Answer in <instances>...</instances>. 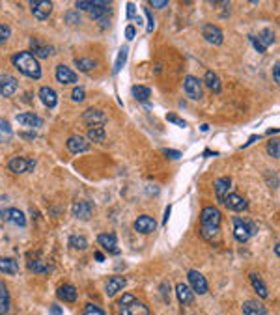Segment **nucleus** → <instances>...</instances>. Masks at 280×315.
Segmentation results:
<instances>
[{"label": "nucleus", "instance_id": "obj_57", "mask_svg": "<svg viewBox=\"0 0 280 315\" xmlns=\"http://www.w3.org/2000/svg\"><path fill=\"white\" fill-rule=\"evenodd\" d=\"M258 138H260V136H256V134H254V136H250V140H248V142H245V144H243V147H248V145L252 144V142H254V140H258Z\"/></svg>", "mask_w": 280, "mask_h": 315}, {"label": "nucleus", "instance_id": "obj_8", "mask_svg": "<svg viewBox=\"0 0 280 315\" xmlns=\"http://www.w3.org/2000/svg\"><path fill=\"white\" fill-rule=\"evenodd\" d=\"M187 278H189V287L193 289V293H198V295H206L207 293V280L198 272L195 268H191L187 272Z\"/></svg>", "mask_w": 280, "mask_h": 315}, {"label": "nucleus", "instance_id": "obj_5", "mask_svg": "<svg viewBox=\"0 0 280 315\" xmlns=\"http://www.w3.org/2000/svg\"><path fill=\"white\" fill-rule=\"evenodd\" d=\"M256 224L248 218H233V237L239 242H247L252 235H256Z\"/></svg>", "mask_w": 280, "mask_h": 315}, {"label": "nucleus", "instance_id": "obj_45", "mask_svg": "<svg viewBox=\"0 0 280 315\" xmlns=\"http://www.w3.org/2000/svg\"><path fill=\"white\" fill-rule=\"evenodd\" d=\"M248 41L254 45V48L258 50V52H265V50H267V48H265L262 43H260V41H258V37H256V36H248Z\"/></svg>", "mask_w": 280, "mask_h": 315}, {"label": "nucleus", "instance_id": "obj_16", "mask_svg": "<svg viewBox=\"0 0 280 315\" xmlns=\"http://www.w3.org/2000/svg\"><path fill=\"white\" fill-rule=\"evenodd\" d=\"M127 285V280L123 278V276H110L107 282H105V293H107V297H114L116 293H120Z\"/></svg>", "mask_w": 280, "mask_h": 315}, {"label": "nucleus", "instance_id": "obj_7", "mask_svg": "<svg viewBox=\"0 0 280 315\" xmlns=\"http://www.w3.org/2000/svg\"><path fill=\"white\" fill-rule=\"evenodd\" d=\"M30 12L37 21H45L52 13V2L50 0H30Z\"/></svg>", "mask_w": 280, "mask_h": 315}, {"label": "nucleus", "instance_id": "obj_34", "mask_svg": "<svg viewBox=\"0 0 280 315\" xmlns=\"http://www.w3.org/2000/svg\"><path fill=\"white\" fill-rule=\"evenodd\" d=\"M133 97L136 101H140V103H148V99L151 95V92H149V88L148 86H133Z\"/></svg>", "mask_w": 280, "mask_h": 315}, {"label": "nucleus", "instance_id": "obj_23", "mask_svg": "<svg viewBox=\"0 0 280 315\" xmlns=\"http://www.w3.org/2000/svg\"><path fill=\"white\" fill-rule=\"evenodd\" d=\"M8 170L13 173H25V172H28V158L12 157L8 160Z\"/></svg>", "mask_w": 280, "mask_h": 315}, {"label": "nucleus", "instance_id": "obj_50", "mask_svg": "<svg viewBox=\"0 0 280 315\" xmlns=\"http://www.w3.org/2000/svg\"><path fill=\"white\" fill-rule=\"evenodd\" d=\"M77 17H79V15H77L75 12H67V15H66V21H67V23H71V24H79V23H81V19H77Z\"/></svg>", "mask_w": 280, "mask_h": 315}, {"label": "nucleus", "instance_id": "obj_10", "mask_svg": "<svg viewBox=\"0 0 280 315\" xmlns=\"http://www.w3.org/2000/svg\"><path fill=\"white\" fill-rule=\"evenodd\" d=\"M202 36L206 39L207 43H211V45H222V41H224V36H222V30H220L219 26H215V24L207 23L202 26Z\"/></svg>", "mask_w": 280, "mask_h": 315}, {"label": "nucleus", "instance_id": "obj_37", "mask_svg": "<svg viewBox=\"0 0 280 315\" xmlns=\"http://www.w3.org/2000/svg\"><path fill=\"white\" fill-rule=\"evenodd\" d=\"M265 151H267L269 157L280 158V138H271L265 145Z\"/></svg>", "mask_w": 280, "mask_h": 315}, {"label": "nucleus", "instance_id": "obj_9", "mask_svg": "<svg viewBox=\"0 0 280 315\" xmlns=\"http://www.w3.org/2000/svg\"><path fill=\"white\" fill-rule=\"evenodd\" d=\"M82 121L88 127H103L109 120H107V114L101 112L99 109H88L82 114Z\"/></svg>", "mask_w": 280, "mask_h": 315}, {"label": "nucleus", "instance_id": "obj_52", "mask_svg": "<svg viewBox=\"0 0 280 315\" xmlns=\"http://www.w3.org/2000/svg\"><path fill=\"white\" fill-rule=\"evenodd\" d=\"M134 12H136L134 4L133 2H129V4H127V19H134Z\"/></svg>", "mask_w": 280, "mask_h": 315}, {"label": "nucleus", "instance_id": "obj_26", "mask_svg": "<svg viewBox=\"0 0 280 315\" xmlns=\"http://www.w3.org/2000/svg\"><path fill=\"white\" fill-rule=\"evenodd\" d=\"M17 121L21 123V125H26V127H39L41 125V120H39V116H36L34 112H23V114H17Z\"/></svg>", "mask_w": 280, "mask_h": 315}, {"label": "nucleus", "instance_id": "obj_24", "mask_svg": "<svg viewBox=\"0 0 280 315\" xmlns=\"http://www.w3.org/2000/svg\"><path fill=\"white\" fill-rule=\"evenodd\" d=\"M176 295H178V300L181 304H191L195 300V293H193V289L189 285H185V284H178L176 285Z\"/></svg>", "mask_w": 280, "mask_h": 315}, {"label": "nucleus", "instance_id": "obj_53", "mask_svg": "<svg viewBox=\"0 0 280 315\" xmlns=\"http://www.w3.org/2000/svg\"><path fill=\"white\" fill-rule=\"evenodd\" d=\"M50 315H62V308L58 304H52L50 306Z\"/></svg>", "mask_w": 280, "mask_h": 315}, {"label": "nucleus", "instance_id": "obj_54", "mask_svg": "<svg viewBox=\"0 0 280 315\" xmlns=\"http://www.w3.org/2000/svg\"><path fill=\"white\" fill-rule=\"evenodd\" d=\"M170 211H172V207L168 205V207H166V211H165V218H163V224H166V222H168V217H170Z\"/></svg>", "mask_w": 280, "mask_h": 315}, {"label": "nucleus", "instance_id": "obj_1", "mask_svg": "<svg viewBox=\"0 0 280 315\" xmlns=\"http://www.w3.org/2000/svg\"><path fill=\"white\" fill-rule=\"evenodd\" d=\"M220 220L222 215L217 207L207 205L202 209V215H200V235L209 242H215L219 239V231H220Z\"/></svg>", "mask_w": 280, "mask_h": 315}, {"label": "nucleus", "instance_id": "obj_49", "mask_svg": "<svg viewBox=\"0 0 280 315\" xmlns=\"http://www.w3.org/2000/svg\"><path fill=\"white\" fill-rule=\"evenodd\" d=\"M166 4H168V0H149V6L151 8H157V10L166 8Z\"/></svg>", "mask_w": 280, "mask_h": 315}, {"label": "nucleus", "instance_id": "obj_46", "mask_svg": "<svg viewBox=\"0 0 280 315\" xmlns=\"http://www.w3.org/2000/svg\"><path fill=\"white\" fill-rule=\"evenodd\" d=\"M134 36H136V28H134L133 24H129V26L125 28V39H127V41H133Z\"/></svg>", "mask_w": 280, "mask_h": 315}, {"label": "nucleus", "instance_id": "obj_28", "mask_svg": "<svg viewBox=\"0 0 280 315\" xmlns=\"http://www.w3.org/2000/svg\"><path fill=\"white\" fill-rule=\"evenodd\" d=\"M10 312V291L0 282V315H8Z\"/></svg>", "mask_w": 280, "mask_h": 315}, {"label": "nucleus", "instance_id": "obj_27", "mask_svg": "<svg viewBox=\"0 0 280 315\" xmlns=\"http://www.w3.org/2000/svg\"><path fill=\"white\" fill-rule=\"evenodd\" d=\"M17 270H19V265H17V261L12 259V257H0V272H4V274H17Z\"/></svg>", "mask_w": 280, "mask_h": 315}, {"label": "nucleus", "instance_id": "obj_51", "mask_svg": "<svg viewBox=\"0 0 280 315\" xmlns=\"http://www.w3.org/2000/svg\"><path fill=\"white\" fill-rule=\"evenodd\" d=\"M163 151H165V155L168 158H181V153L176 151V149H163Z\"/></svg>", "mask_w": 280, "mask_h": 315}, {"label": "nucleus", "instance_id": "obj_56", "mask_svg": "<svg viewBox=\"0 0 280 315\" xmlns=\"http://www.w3.org/2000/svg\"><path fill=\"white\" fill-rule=\"evenodd\" d=\"M21 136H23V138H26V140H32V138H36V134H34V133H21Z\"/></svg>", "mask_w": 280, "mask_h": 315}, {"label": "nucleus", "instance_id": "obj_47", "mask_svg": "<svg viewBox=\"0 0 280 315\" xmlns=\"http://www.w3.org/2000/svg\"><path fill=\"white\" fill-rule=\"evenodd\" d=\"M271 73H273V80H275L277 84H280V60L273 65V71Z\"/></svg>", "mask_w": 280, "mask_h": 315}, {"label": "nucleus", "instance_id": "obj_32", "mask_svg": "<svg viewBox=\"0 0 280 315\" xmlns=\"http://www.w3.org/2000/svg\"><path fill=\"white\" fill-rule=\"evenodd\" d=\"M75 65H77V69H79V71L90 73V71H94V69L98 67V62L90 60V58H77V60H75Z\"/></svg>", "mask_w": 280, "mask_h": 315}, {"label": "nucleus", "instance_id": "obj_11", "mask_svg": "<svg viewBox=\"0 0 280 315\" xmlns=\"http://www.w3.org/2000/svg\"><path fill=\"white\" fill-rule=\"evenodd\" d=\"M0 217L4 218L6 222H12L15 226H19V228H25L26 226V217L23 211H19V209H15V207H8V209H2V213H0Z\"/></svg>", "mask_w": 280, "mask_h": 315}, {"label": "nucleus", "instance_id": "obj_17", "mask_svg": "<svg viewBox=\"0 0 280 315\" xmlns=\"http://www.w3.org/2000/svg\"><path fill=\"white\" fill-rule=\"evenodd\" d=\"M54 75H56V80H58L60 84H75V82L79 80L77 73H75L71 67H67V65H58Z\"/></svg>", "mask_w": 280, "mask_h": 315}, {"label": "nucleus", "instance_id": "obj_12", "mask_svg": "<svg viewBox=\"0 0 280 315\" xmlns=\"http://www.w3.org/2000/svg\"><path fill=\"white\" fill-rule=\"evenodd\" d=\"M222 204L228 207L230 211H235V213H241V211H247V209H248V202L245 200L243 196H239V194H235V192L228 194L226 200H224Z\"/></svg>", "mask_w": 280, "mask_h": 315}, {"label": "nucleus", "instance_id": "obj_30", "mask_svg": "<svg viewBox=\"0 0 280 315\" xmlns=\"http://www.w3.org/2000/svg\"><path fill=\"white\" fill-rule=\"evenodd\" d=\"M204 82L206 86L211 90V92H215V94H220V90H222V84H220V79L215 75L213 71H207L206 77H204Z\"/></svg>", "mask_w": 280, "mask_h": 315}, {"label": "nucleus", "instance_id": "obj_29", "mask_svg": "<svg viewBox=\"0 0 280 315\" xmlns=\"http://www.w3.org/2000/svg\"><path fill=\"white\" fill-rule=\"evenodd\" d=\"M26 267H28L30 272H36V274H47L50 270V267L47 265V263H43L39 257H36V259H28Z\"/></svg>", "mask_w": 280, "mask_h": 315}, {"label": "nucleus", "instance_id": "obj_2", "mask_svg": "<svg viewBox=\"0 0 280 315\" xmlns=\"http://www.w3.org/2000/svg\"><path fill=\"white\" fill-rule=\"evenodd\" d=\"M12 63L28 79H34V80L41 79V65L32 52H28V50L15 52L12 56Z\"/></svg>", "mask_w": 280, "mask_h": 315}, {"label": "nucleus", "instance_id": "obj_55", "mask_svg": "<svg viewBox=\"0 0 280 315\" xmlns=\"http://www.w3.org/2000/svg\"><path fill=\"white\" fill-rule=\"evenodd\" d=\"M34 168H36V160L34 158H28V172H32Z\"/></svg>", "mask_w": 280, "mask_h": 315}, {"label": "nucleus", "instance_id": "obj_3", "mask_svg": "<svg viewBox=\"0 0 280 315\" xmlns=\"http://www.w3.org/2000/svg\"><path fill=\"white\" fill-rule=\"evenodd\" d=\"M118 315H151L149 308L142 300H138L134 295L125 293L122 299L118 300Z\"/></svg>", "mask_w": 280, "mask_h": 315}, {"label": "nucleus", "instance_id": "obj_4", "mask_svg": "<svg viewBox=\"0 0 280 315\" xmlns=\"http://www.w3.org/2000/svg\"><path fill=\"white\" fill-rule=\"evenodd\" d=\"M75 8L90 13L92 19H103L110 13V2L109 0H79Z\"/></svg>", "mask_w": 280, "mask_h": 315}, {"label": "nucleus", "instance_id": "obj_48", "mask_svg": "<svg viewBox=\"0 0 280 315\" xmlns=\"http://www.w3.org/2000/svg\"><path fill=\"white\" fill-rule=\"evenodd\" d=\"M144 15H146V19H148V32H153V28H155V21H153V17H151L149 10H144Z\"/></svg>", "mask_w": 280, "mask_h": 315}, {"label": "nucleus", "instance_id": "obj_18", "mask_svg": "<svg viewBox=\"0 0 280 315\" xmlns=\"http://www.w3.org/2000/svg\"><path fill=\"white\" fill-rule=\"evenodd\" d=\"M155 228H157V222L151 217L142 215V217H138L134 220V230L138 231V233H142V235H148V233L155 231Z\"/></svg>", "mask_w": 280, "mask_h": 315}, {"label": "nucleus", "instance_id": "obj_19", "mask_svg": "<svg viewBox=\"0 0 280 315\" xmlns=\"http://www.w3.org/2000/svg\"><path fill=\"white\" fill-rule=\"evenodd\" d=\"M98 242L110 254H120V248H118V241H116V235L112 233H99Z\"/></svg>", "mask_w": 280, "mask_h": 315}, {"label": "nucleus", "instance_id": "obj_43", "mask_svg": "<svg viewBox=\"0 0 280 315\" xmlns=\"http://www.w3.org/2000/svg\"><path fill=\"white\" fill-rule=\"evenodd\" d=\"M8 39H10V26L0 24V45H2V43H6Z\"/></svg>", "mask_w": 280, "mask_h": 315}, {"label": "nucleus", "instance_id": "obj_44", "mask_svg": "<svg viewBox=\"0 0 280 315\" xmlns=\"http://www.w3.org/2000/svg\"><path fill=\"white\" fill-rule=\"evenodd\" d=\"M166 120L170 121V123H174V125H180V127H187V123L181 120V118H178L176 114H166Z\"/></svg>", "mask_w": 280, "mask_h": 315}, {"label": "nucleus", "instance_id": "obj_14", "mask_svg": "<svg viewBox=\"0 0 280 315\" xmlns=\"http://www.w3.org/2000/svg\"><path fill=\"white\" fill-rule=\"evenodd\" d=\"M19 88V80L12 75H0V94L6 97H12Z\"/></svg>", "mask_w": 280, "mask_h": 315}, {"label": "nucleus", "instance_id": "obj_42", "mask_svg": "<svg viewBox=\"0 0 280 315\" xmlns=\"http://www.w3.org/2000/svg\"><path fill=\"white\" fill-rule=\"evenodd\" d=\"M84 97H86L84 88H81V86H77L73 92H71V99H73L75 103H82V101H84Z\"/></svg>", "mask_w": 280, "mask_h": 315}, {"label": "nucleus", "instance_id": "obj_60", "mask_svg": "<svg viewBox=\"0 0 280 315\" xmlns=\"http://www.w3.org/2000/svg\"><path fill=\"white\" fill-rule=\"evenodd\" d=\"M279 131H280V129H269V131H267V134H273V133H279Z\"/></svg>", "mask_w": 280, "mask_h": 315}, {"label": "nucleus", "instance_id": "obj_59", "mask_svg": "<svg viewBox=\"0 0 280 315\" xmlns=\"http://www.w3.org/2000/svg\"><path fill=\"white\" fill-rule=\"evenodd\" d=\"M275 254L280 257V242H277V244H275Z\"/></svg>", "mask_w": 280, "mask_h": 315}, {"label": "nucleus", "instance_id": "obj_33", "mask_svg": "<svg viewBox=\"0 0 280 315\" xmlns=\"http://www.w3.org/2000/svg\"><path fill=\"white\" fill-rule=\"evenodd\" d=\"M250 284H252V287H254L256 293L260 295V299H267V287H265L264 280L258 278L256 274H250Z\"/></svg>", "mask_w": 280, "mask_h": 315}, {"label": "nucleus", "instance_id": "obj_6", "mask_svg": "<svg viewBox=\"0 0 280 315\" xmlns=\"http://www.w3.org/2000/svg\"><path fill=\"white\" fill-rule=\"evenodd\" d=\"M183 92L189 99L200 101L202 99V82H200V79L195 77V75H187L185 82H183Z\"/></svg>", "mask_w": 280, "mask_h": 315}, {"label": "nucleus", "instance_id": "obj_35", "mask_svg": "<svg viewBox=\"0 0 280 315\" xmlns=\"http://www.w3.org/2000/svg\"><path fill=\"white\" fill-rule=\"evenodd\" d=\"M258 41L267 48L269 45L275 43V32H273L271 28H264V30H260V34H258Z\"/></svg>", "mask_w": 280, "mask_h": 315}, {"label": "nucleus", "instance_id": "obj_41", "mask_svg": "<svg viewBox=\"0 0 280 315\" xmlns=\"http://www.w3.org/2000/svg\"><path fill=\"white\" fill-rule=\"evenodd\" d=\"M82 315H105V312L96 304H86L84 310H82Z\"/></svg>", "mask_w": 280, "mask_h": 315}, {"label": "nucleus", "instance_id": "obj_25", "mask_svg": "<svg viewBox=\"0 0 280 315\" xmlns=\"http://www.w3.org/2000/svg\"><path fill=\"white\" fill-rule=\"evenodd\" d=\"M56 295H58L60 300H66V302H75L77 300V289H75V285H69V284L60 285Z\"/></svg>", "mask_w": 280, "mask_h": 315}, {"label": "nucleus", "instance_id": "obj_58", "mask_svg": "<svg viewBox=\"0 0 280 315\" xmlns=\"http://www.w3.org/2000/svg\"><path fill=\"white\" fill-rule=\"evenodd\" d=\"M94 257H96V261H105V255L101 254V252H96V254H94Z\"/></svg>", "mask_w": 280, "mask_h": 315}, {"label": "nucleus", "instance_id": "obj_22", "mask_svg": "<svg viewBox=\"0 0 280 315\" xmlns=\"http://www.w3.org/2000/svg\"><path fill=\"white\" fill-rule=\"evenodd\" d=\"M243 314L245 315H267V308L260 300H247L243 304Z\"/></svg>", "mask_w": 280, "mask_h": 315}, {"label": "nucleus", "instance_id": "obj_15", "mask_svg": "<svg viewBox=\"0 0 280 315\" xmlns=\"http://www.w3.org/2000/svg\"><path fill=\"white\" fill-rule=\"evenodd\" d=\"M88 147H90L88 138H86V136H81V134H73V136H69V140H67V149H69L71 153H84V151H88Z\"/></svg>", "mask_w": 280, "mask_h": 315}, {"label": "nucleus", "instance_id": "obj_38", "mask_svg": "<svg viewBox=\"0 0 280 315\" xmlns=\"http://www.w3.org/2000/svg\"><path fill=\"white\" fill-rule=\"evenodd\" d=\"M69 246L75 250H86L88 248V241L84 235H71L69 237Z\"/></svg>", "mask_w": 280, "mask_h": 315}, {"label": "nucleus", "instance_id": "obj_31", "mask_svg": "<svg viewBox=\"0 0 280 315\" xmlns=\"http://www.w3.org/2000/svg\"><path fill=\"white\" fill-rule=\"evenodd\" d=\"M105 129L103 127H88V142H94V144H99L105 140Z\"/></svg>", "mask_w": 280, "mask_h": 315}, {"label": "nucleus", "instance_id": "obj_21", "mask_svg": "<svg viewBox=\"0 0 280 315\" xmlns=\"http://www.w3.org/2000/svg\"><path fill=\"white\" fill-rule=\"evenodd\" d=\"M230 189H231V179L230 177H220L215 181V194H217V200H219L220 204L226 200V196L230 194Z\"/></svg>", "mask_w": 280, "mask_h": 315}, {"label": "nucleus", "instance_id": "obj_39", "mask_svg": "<svg viewBox=\"0 0 280 315\" xmlns=\"http://www.w3.org/2000/svg\"><path fill=\"white\" fill-rule=\"evenodd\" d=\"M13 129L8 121H0V142H8L12 138Z\"/></svg>", "mask_w": 280, "mask_h": 315}, {"label": "nucleus", "instance_id": "obj_20", "mask_svg": "<svg viewBox=\"0 0 280 315\" xmlns=\"http://www.w3.org/2000/svg\"><path fill=\"white\" fill-rule=\"evenodd\" d=\"M37 95H39L41 103H43L47 109H54V107H56V103H58V95H56V92H54L52 88H49V86L39 88Z\"/></svg>", "mask_w": 280, "mask_h": 315}, {"label": "nucleus", "instance_id": "obj_13", "mask_svg": "<svg viewBox=\"0 0 280 315\" xmlns=\"http://www.w3.org/2000/svg\"><path fill=\"white\" fill-rule=\"evenodd\" d=\"M92 213H94V204L92 202H88V200H77L73 204L75 218L88 220V218H92Z\"/></svg>", "mask_w": 280, "mask_h": 315}, {"label": "nucleus", "instance_id": "obj_40", "mask_svg": "<svg viewBox=\"0 0 280 315\" xmlns=\"http://www.w3.org/2000/svg\"><path fill=\"white\" fill-rule=\"evenodd\" d=\"M36 48V58H49L50 54L54 52V48L50 45H41V47H34Z\"/></svg>", "mask_w": 280, "mask_h": 315}, {"label": "nucleus", "instance_id": "obj_36", "mask_svg": "<svg viewBox=\"0 0 280 315\" xmlns=\"http://www.w3.org/2000/svg\"><path fill=\"white\" fill-rule=\"evenodd\" d=\"M125 60H127V45H123L120 48V52H118V56H116V63H114V67H112V73L114 75H118V73L122 71V67L125 65Z\"/></svg>", "mask_w": 280, "mask_h": 315}]
</instances>
